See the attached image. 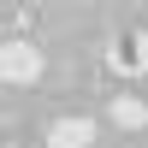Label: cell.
<instances>
[{
	"mask_svg": "<svg viewBox=\"0 0 148 148\" xmlns=\"http://www.w3.org/2000/svg\"><path fill=\"white\" fill-rule=\"evenodd\" d=\"M0 77L6 83H42V53H36V42H24V36H12L6 47H0Z\"/></svg>",
	"mask_w": 148,
	"mask_h": 148,
	"instance_id": "6da1fadb",
	"label": "cell"
},
{
	"mask_svg": "<svg viewBox=\"0 0 148 148\" xmlns=\"http://www.w3.org/2000/svg\"><path fill=\"white\" fill-rule=\"evenodd\" d=\"M95 142V119H53L47 125V148H89Z\"/></svg>",
	"mask_w": 148,
	"mask_h": 148,
	"instance_id": "7a4b0ae2",
	"label": "cell"
},
{
	"mask_svg": "<svg viewBox=\"0 0 148 148\" xmlns=\"http://www.w3.org/2000/svg\"><path fill=\"white\" fill-rule=\"evenodd\" d=\"M113 125H119V130H142V125H148V101L119 95V101H113Z\"/></svg>",
	"mask_w": 148,
	"mask_h": 148,
	"instance_id": "3957f363",
	"label": "cell"
}]
</instances>
